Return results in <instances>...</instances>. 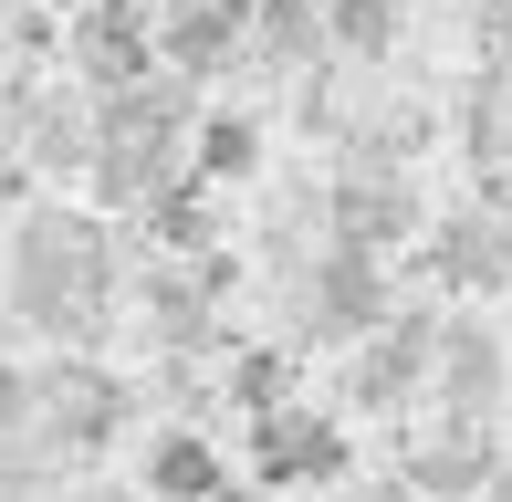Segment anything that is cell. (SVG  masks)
<instances>
[{"label": "cell", "instance_id": "8", "mask_svg": "<svg viewBox=\"0 0 512 502\" xmlns=\"http://www.w3.org/2000/svg\"><path fill=\"white\" fill-rule=\"evenodd\" d=\"M168 53H178V63H220V53H230V11H178V21H168Z\"/></svg>", "mask_w": 512, "mask_h": 502}, {"label": "cell", "instance_id": "2", "mask_svg": "<svg viewBox=\"0 0 512 502\" xmlns=\"http://www.w3.org/2000/svg\"><path fill=\"white\" fill-rule=\"evenodd\" d=\"M262 471H304V482H335L345 471V440L324 419H304V408H283V419L262 429Z\"/></svg>", "mask_w": 512, "mask_h": 502}, {"label": "cell", "instance_id": "6", "mask_svg": "<svg viewBox=\"0 0 512 502\" xmlns=\"http://www.w3.org/2000/svg\"><path fill=\"white\" fill-rule=\"evenodd\" d=\"M147 482L168 492V502H209V492H220V461H209L199 440H157V461H147Z\"/></svg>", "mask_w": 512, "mask_h": 502}, {"label": "cell", "instance_id": "3", "mask_svg": "<svg viewBox=\"0 0 512 502\" xmlns=\"http://www.w3.org/2000/svg\"><path fill=\"white\" fill-rule=\"evenodd\" d=\"M439 272H450V283H502L512 272V220H450Z\"/></svg>", "mask_w": 512, "mask_h": 502}, {"label": "cell", "instance_id": "11", "mask_svg": "<svg viewBox=\"0 0 512 502\" xmlns=\"http://www.w3.org/2000/svg\"><path fill=\"white\" fill-rule=\"evenodd\" d=\"M481 502H512V471H492V482H481Z\"/></svg>", "mask_w": 512, "mask_h": 502}, {"label": "cell", "instance_id": "7", "mask_svg": "<svg viewBox=\"0 0 512 502\" xmlns=\"http://www.w3.org/2000/svg\"><path fill=\"white\" fill-rule=\"evenodd\" d=\"M251 157H262V136H251L241 116H209V126H199V168H209V178H241Z\"/></svg>", "mask_w": 512, "mask_h": 502}, {"label": "cell", "instance_id": "1", "mask_svg": "<svg viewBox=\"0 0 512 502\" xmlns=\"http://www.w3.org/2000/svg\"><path fill=\"white\" fill-rule=\"evenodd\" d=\"M84 283H95V231L63 220V210H42L32 231H21V251H11V304L32 314V325H74Z\"/></svg>", "mask_w": 512, "mask_h": 502}, {"label": "cell", "instance_id": "9", "mask_svg": "<svg viewBox=\"0 0 512 502\" xmlns=\"http://www.w3.org/2000/svg\"><path fill=\"white\" fill-rule=\"evenodd\" d=\"M418 482H429V492H471V482H492V461H481V440H450V450L418 461Z\"/></svg>", "mask_w": 512, "mask_h": 502}, {"label": "cell", "instance_id": "5", "mask_svg": "<svg viewBox=\"0 0 512 502\" xmlns=\"http://www.w3.org/2000/svg\"><path fill=\"white\" fill-rule=\"evenodd\" d=\"M429 356L450 367L460 408H481V398H492V377H502V335H481V325H450V346H429Z\"/></svg>", "mask_w": 512, "mask_h": 502}, {"label": "cell", "instance_id": "4", "mask_svg": "<svg viewBox=\"0 0 512 502\" xmlns=\"http://www.w3.org/2000/svg\"><path fill=\"white\" fill-rule=\"evenodd\" d=\"M314 304H324V325H377V262H366V251H335V262H324V283H314Z\"/></svg>", "mask_w": 512, "mask_h": 502}, {"label": "cell", "instance_id": "10", "mask_svg": "<svg viewBox=\"0 0 512 502\" xmlns=\"http://www.w3.org/2000/svg\"><path fill=\"white\" fill-rule=\"evenodd\" d=\"M21 419H32V377L0 367V429H21Z\"/></svg>", "mask_w": 512, "mask_h": 502}]
</instances>
